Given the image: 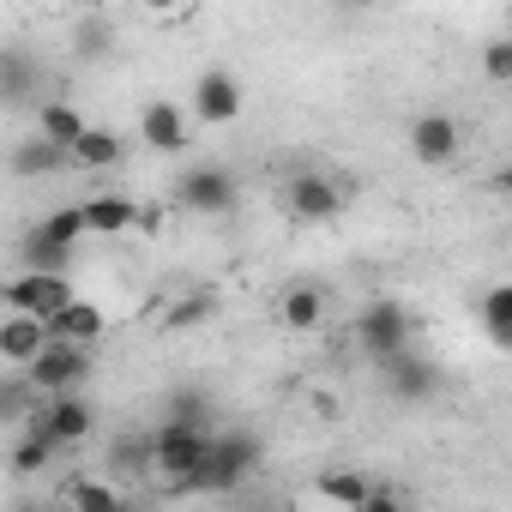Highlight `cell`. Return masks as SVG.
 I'll return each instance as SVG.
<instances>
[{
  "label": "cell",
  "mask_w": 512,
  "mask_h": 512,
  "mask_svg": "<svg viewBox=\"0 0 512 512\" xmlns=\"http://www.w3.org/2000/svg\"><path fill=\"white\" fill-rule=\"evenodd\" d=\"M211 446H217V434L205 428L199 410L169 416V422L157 428V476H163V488H199Z\"/></svg>",
  "instance_id": "cell-1"
},
{
  "label": "cell",
  "mask_w": 512,
  "mask_h": 512,
  "mask_svg": "<svg viewBox=\"0 0 512 512\" xmlns=\"http://www.w3.org/2000/svg\"><path fill=\"white\" fill-rule=\"evenodd\" d=\"M31 428H43L61 452L67 446H79V440H91V428H97V410L79 398V386H67V392H37V410H31Z\"/></svg>",
  "instance_id": "cell-2"
},
{
  "label": "cell",
  "mask_w": 512,
  "mask_h": 512,
  "mask_svg": "<svg viewBox=\"0 0 512 512\" xmlns=\"http://www.w3.org/2000/svg\"><path fill=\"white\" fill-rule=\"evenodd\" d=\"M67 302H73L67 272H43V266L7 278V290H0V308H7V314H43V320H55Z\"/></svg>",
  "instance_id": "cell-3"
},
{
  "label": "cell",
  "mask_w": 512,
  "mask_h": 512,
  "mask_svg": "<svg viewBox=\"0 0 512 512\" xmlns=\"http://www.w3.org/2000/svg\"><path fill=\"white\" fill-rule=\"evenodd\" d=\"M260 464V440L253 434H217L211 458H205V476H199V494H229L241 488V476Z\"/></svg>",
  "instance_id": "cell-4"
},
{
  "label": "cell",
  "mask_w": 512,
  "mask_h": 512,
  "mask_svg": "<svg viewBox=\"0 0 512 512\" xmlns=\"http://www.w3.org/2000/svg\"><path fill=\"white\" fill-rule=\"evenodd\" d=\"M139 139H145L157 157H181V151L193 145V109H181V103H169V97H151V103L139 109Z\"/></svg>",
  "instance_id": "cell-5"
},
{
  "label": "cell",
  "mask_w": 512,
  "mask_h": 512,
  "mask_svg": "<svg viewBox=\"0 0 512 512\" xmlns=\"http://www.w3.org/2000/svg\"><path fill=\"white\" fill-rule=\"evenodd\" d=\"M410 338H416V326H410V314H404L398 302H374V308H362V320H356V344H362L374 362L410 350Z\"/></svg>",
  "instance_id": "cell-6"
},
{
  "label": "cell",
  "mask_w": 512,
  "mask_h": 512,
  "mask_svg": "<svg viewBox=\"0 0 512 512\" xmlns=\"http://www.w3.org/2000/svg\"><path fill=\"white\" fill-rule=\"evenodd\" d=\"M241 79L235 73H223V67H211V73H199L193 79V121L199 127H229V121H241Z\"/></svg>",
  "instance_id": "cell-7"
},
{
  "label": "cell",
  "mask_w": 512,
  "mask_h": 512,
  "mask_svg": "<svg viewBox=\"0 0 512 512\" xmlns=\"http://www.w3.org/2000/svg\"><path fill=\"white\" fill-rule=\"evenodd\" d=\"M458 151H464V127L452 121V115H416L410 121V157L422 163V169H446V163H458Z\"/></svg>",
  "instance_id": "cell-8"
},
{
  "label": "cell",
  "mask_w": 512,
  "mask_h": 512,
  "mask_svg": "<svg viewBox=\"0 0 512 512\" xmlns=\"http://www.w3.org/2000/svg\"><path fill=\"white\" fill-rule=\"evenodd\" d=\"M290 217L296 223H332L338 211H344V187H338V175H320V169H302V175H290Z\"/></svg>",
  "instance_id": "cell-9"
},
{
  "label": "cell",
  "mask_w": 512,
  "mask_h": 512,
  "mask_svg": "<svg viewBox=\"0 0 512 512\" xmlns=\"http://www.w3.org/2000/svg\"><path fill=\"white\" fill-rule=\"evenodd\" d=\"M91 344H73V338H49V350L25 368L31 380H37V392H67V386H85V374H91V356H85Z\"/></svg>",
  "instance_id": "cell-10"
},
{
  "label": "cell",
  "mask_w": 512,
  "mask_h": 512,
  "mask_svg": "<svg viewBox=\"0 0 512 512\" xmlns=\"http://www.w3.org/2000/svg\"><path fill=\"white\" fill-rule=\"evenodd\" d=\"M49 338H55V326L43 314H7V320H0V362H7L13 374H25L49 350Z\"/></svg>",
  "instance_id": "cell-11"
},
{
  "label": "cell",
  "mask_w": 512,
  "mask_h": 512,
  "mask_svg": "<svg viewBox=\"0 0 512 512\" xmlns=\"http://www.w3.org/2000/svg\"><path fill=\"white\" fill-rule=\"evenodd\" d=\"M181 205H187L193 217H223V211L235 205V181H229L223 169H187V175H181Z\"/></svg>",
  "instance_id": "cell-12"
},
{
  "label": "cell",
  "mask_w": 512,
  "mask_h": 512,
  "mask_svg": "<svg viewBox=\"0 0 512 512\" xmlns=\"http://www.w3.org/2000/svg\"><path fill=\"white\" fill-rule=\"evenodd\" d=\"M380 374H386V392H392V398H404V404H416V398H428V392L440 386L434 362H422L416 350H398V356H386V362H380Z\"/></svg>",
  "instance_id": "cell-13"
},
{
  "label": "cell",
  "mask_w": 512,
  "mask_h": 512,
  "mask_svg": "<svg viewBox=\"0 0 512 512\" xmlns=\"http://www.w3.org/2000/svg\"><path fill=\"white\" fill-rule=\"evenodd\" d=\"M278 314H284V326H290V332H320V326H326V314H332V302H326V290H320V284H290V290H284V302H278Z\"/></svg>",
  "instance_id": "cell-14"
},
{
  "label": "cell",
  "mask_w": 512,
  "mask_h": 512,
  "mask_svg": "<svg viewBox=\"0 0 512 512\" xmlns=\"http://www.w3.org/2000/svg\"><path fill=\"white\" fill-rule=\"evenodd\" d=\"M85 115H79V103H67V97H55V103H43V115H37V133L43 139H55L61 151H73L79 139H85Z\"/></svg>",
  "instance_id": "cell-15"
},
{
  "label": "cell",
  "mask_w": 512,
  "mask_h": 512,
  "mask_svg": "<svg viewBox=\"0 0 512 512\" xmlns=\"http://www.w3.org/2000/svg\"><path fill=\"white\" fill-rule=\"evenodd\" d=\"M85 217H91V235L139 229V205H133L127 193H97V199H85Z\"/></svg>",
  "instance_id": "cell-16"
},
{
  "label": "cell",
  "mask_w": 512,
  "mask_h": 512,
  "mask_svg": "<svg viewBox=\"0 0 512 512\" xmlns=\"http://www.w3.org/2000/svg\"><path fill=\"white\" fill-rule=\"evenodd\" d=\"M55 338H73V344H97L103 332H109V320H103V308H91V302H67L55 320Z\"/></svg>",
  "instance_id": "cell-17"
},
{
  "label": "cell",
  "mask_w": 512,
  "mask_h": 512,
  "mask_svg": "<svg viewBox=\"0 0 512 512\" xmlns=\"http://www.w3.org/2000/svg\"><path fill=\"white\" fill-rule=\"evenodd\" d=\"M314 494H320V500H332V506H356V512H368V500H374V482H368L362 470H326Z\"/></svg>",
  "instance_id": "cell-18"
},
{
  "label": "cell",
  "mask_w": 512,
  "mask_h": 512,
  "mask_svg": "<svg viewBox=\"0 0 512 512\" xmlns=\"http://www.w3.org/2000/svg\"><path fill=\"white\" fill-rule=\"evenodd\" d=\"M121 163V139L109 127H85V139L73 145V169H115Z\"/></svg>",
  "instance_id": "cell-19"
},
{
  "label": "cell",
  "mask_w": 512,
  "mask_h": 512,
  "mask_svg": "<svg viewBox=\"0 0 512 512\" xmlns=\"http://www.w3.org/2000/svg\"><path fill=\"white\" fill-rule=\"evenodd\" d=\"M37 229H43V235H49L55 247H67V253H73V247H79V241L91 235V217H85V205H67V211H49V217H43Z\"/></svg>",
  "instance_id": "cell-20"
},
{
  "label": "cell",
  "mask_w": 512,
  "mask_h": 512,
  "mask_svg": "<svg viewBox=\"0 0 512 512\" xmlns=\"http://www.w3.org/2000/svg\"><path fill=\"white\" fill-rule=\"evenodd\" d=\"M61 500H67V506H79V512H115V506H121V494H115L109 482H97V476L67 482V488H61Z\"/></svg>",
  "instance_id": "cell-21"
},
{
  "label": "cell",
  "mask_w": 512,
  "mask_h": 512,
  "mask_svg": "<svg viewBox=\"0 0 512 512\" xmlns=\"http://www.w3.org/2000/svg\"><path fill=\"white\" fill-rule=\"evenodd\" d=\"M109 464H115V470H157V428H151V434H127V440H115Z\"/></svg>",
  "instance_id": "cell-22"
},
{
  "label": "cell",
  "mask_w": 512,
  "mask_h": 512,
  "mask_svg": "<svg viewBox=\"0 0 512 512\" xmlns=\"http://www.w3.org/2000/svg\"><path fill=\"white\" fill-rule=\"evenodd\" d=\"M482 332H488V338L512 332V284H494V290L482 296Z\"/></svg>",
  "instance_id": "cell-23"
},
{
  "label": "cell",
  "mask_w": 512,
  "mask_h": 512,
  "mask_svg": "<svg viewBox=\"0 0 512 512\" xmlns=\"http://www.w3.org/2000/svg\"><path fill=\"white\" fill-rule=\"evenodd\" d=\"M25 260H31V266H43V272H61V266L73 260V253H67V247H55L43 229H31V241H25Z\"/></svg>",
  "instance_id": "cell-24"
},
{
  "label": "cell",
  "mask_w": 512,
  "mask_h": 512,
  "mask_svg": "<svg viewBox=\"0 0 512 512\" xmlns=\"http://www.w3.org/2000/svg\"><path fill=\"white\" fill-rule=\"evenodd\" d=\"M482 79L512 85V37H494V43L482 49Z\"/></svg>",
  "instance_id": "cell-25"
},
{
  "label": "cell",
  "mask_w": 512,
  "mask_h": 512,
  "mask_svg": "<svg viewBox=\"0 0 512 512\" xmlns=\"http://www.w3.org/2000/svg\"><path fill=\"white\" fill-rule=\"evenodd\" d=\"M211 320V296H181L175 308H169V326L175 332H187V326H205Z\"/></svg>",
  "instance_id": "cell-26"
},
{
  "label": "cell",
  "mask_w": 512,
  "mask_h": 512,
  "mask_svg": "<svg viewBox=\"0 0 512 512\" xmlns=\"http://www.w3.org/2000/svg\"><path fill=\"white\" fill-rule=\"evenodd\" d=\"M109 49V25L97 19V25H79V55H103Z\"/></svg>",
  "instance_id": "cell-27"
},
{
  "label": "cell",
  "mask_w": 512,
  "mask_h": 512,
  "mask_svg": "<svg viewBox=\"0 0 512 512\" xmlns=\"http://www.w3.org/2000/svg\"><path fill=\"white\" fill-rule=\"evenodd\" d=\"M139 7H145L151 19H181L187 7H199V0H139Z\"/></svg>",
  "instance_id": "cell-28"
},
{
  "label": "cell",
  "mask_w": 512,
  "mask_h": 512,
  "mask_svg": "<svg viewBox=\"0 0 512 512\" xmlns=\"http://www.w3.org/2000/svg\"><path fill=\"white\" fill-rule=\"evenodd\" d=\"M19 91H25V55L13 49L7 55V97H19Z\"/></svg>",
  "instance_id": "cell-29"
},
{
  "label": "cell",
  "mask_w": 512,
  "mask_h": 512,
  "mask_svg": "<svg viewBox=\"0 0 512 512\" xmlns=\"http://www.w3.org/2000/svg\"><path fill=\"white\" fill-rule=\"evenodd\" d=\"M494 187H500V193H512V163H506V169L494 175Z\"/></svg>",
  "instance_id": "cell-30"
},
{
  "label": "cell",
  "mask_w": 512,
  "mask_h": 512,
  "mask_svg": "<svg viewBox=\"0 0 512 512\" xmlns=\"http://www.w3.org/2000/svg\"><path fill=\"white\" fill-rule=\"evenodd\" d=\"M338 7H374V0H338Z\"/></svg>",
  "instance_id": "cell-31"
}]
</instances>
